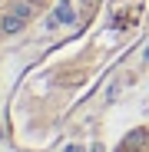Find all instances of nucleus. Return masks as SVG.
<instances>
[{
    "instance_id": "obj_3",
    "label": "nucleus",
    "mask_w": 149,
    "mask_h": 152,
    "mask_svg": "<svg viewBox=\"0 0 149 152\" xmlns=\"http://www.w3.org/2000/svg\"><path fill=\"white\" fill-rule=\"evenodd\" d=\"M13 13H20L23 20H30V17H33V0H23V4L17 0V4H13Z\"/></svg>"
},
{
    "instance_id": "obj_1",
    "label": "nucleus",
    "mask_w": 149,
    "mask_h": 152,
    "mask_svg": "<svg viewBox=\"0 0 149 152\" xmlns=\"http://www.w3.org/2000/svg\"><path fill=\"white\" fill-rule=\"evenodd\" d=\"M116 152H149V126H142V129H133L126 139L116 145Z\"/></svg>"
},
{
    "instance_id": "obj_4",
    "label": "nucleus",
    "mask_w": 149,
    "mask_h": 152,
    "mask_svg": "<svg viewBox=\"0 0 149 152\" xmlns=\"http://www.w3.org/2000/svg\"><path fill=\"white\" fill-rule=\"evenodd\" d=\"M57 20H60V23H73V10H70V4H60V7H57Z\"/></svg>"
},
{
    "instance_id": "obj_6",
    "label": "nucleus",
    "mask_w": 149,
    "mask_h": 152,
    "mask_svg": "<svg viewBox=\"0 0 149 152\" xmlns=\"http://www.w3.org/2000/svg\"><path fill=\"white\" fill-rule=\"evenodd\" d=\"M33 4H37V0H33Z\"/></svg>"
},
{
    "instance_id": "obj_2",
    "label": "nucleus",
    "mask_w": 149,
    "mask_h": 152,
    "mask_svg": "<svg viewBox=\"0 0 149 152\" xmlns=\"http://www.w3.org/2000/svg\"><path fill=\"white\" fill-rule=\"evenodd\" d=\"M23 23H27V20H23L20 13H13V10H10L4 20H0V27H4V33H20V30H23Z\"/></svg>"
},
{
    "instance_id": "obj_5",
    "label": "nucleus",
    "mask_w": 149,
    "mask_h": 152,
    "mask_svg": "<svg viewBox=\"0 0 149 152\" xmlns=\"http://www.w3.org/2000/svg\"><path fill=\"white\" fill-rule=\"evenodd\" d=\"M0 33H4V27H0Z\"/></svg>"
}]
</instances>
